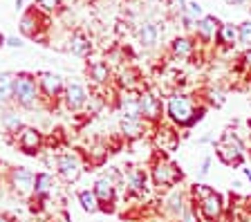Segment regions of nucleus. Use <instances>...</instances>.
<instances>
[{"instance_id":"c03bdc74","label":"nucleus","mask_w":251,"mask_h":222,"mask_svg":"<svg viewBox=\"0 0 251 222\" xmlns=\"http://www.w3.org/2000/svg\"><path fill=\"white\" fill-rule=\"evenodd\" d=\"M5 38H7V36H5V34H2V32H0V48L5 45Z\"/></svg>"},{"instance_id":"f257e3e1","label":"nucleus","mask_w":251,"mask_h":222,"mask_svg":"<svg viewBox=\"0 0 251 222\" xmlns=\"http://www.w3.org/2000/svg\"><path fill=\"white\" fill-rule=\"evenodd\" d=\"M206 112H209V106H204V103L198 106L193 97L186 92H173L164 106V117L175 128H193L195 123L202 122Z\"/></svg>"},{"instance_id":"4be33fe9","label":"nucleus","mask_w":251,"mask_h":222,"mask_svg":"<svg viewBox=\"0 0 251 222\" xmlns=\"http://www.w3.org/2000/svg\"><path fill=\"white\" fill-rule=\"evenodd\" d=\"M54 186H56L54 175L47 173V171H41V173H36V182H34V196H31V197L47 200V197L54 193Z\"/></svg>"},{"instance_id":"58836bf2","label":"nucleus","mask_w":251,"mask_h":222,"mask_svg":"<svg viewBox=\"0 0 251 222\" xmlns=\"http://www.w3.org/2000/svg\"><path fill=\"white\" fill-rule=\"evenodd\" d=\"M0 222H16V220L9 216V213H0Z\"/></svg>"},{"instance_id":"a878e982","label":"nucleus","mask_w":251,"mask_h":222,"mask_svg":"<svg viewBox=\"0 0 251 222\" xmlns=\"http://www.w3.org/2000/svg\"><path fill=\"white\" fill-rule=\"evenodd\" d=\"M171 54H173L175 58H182V61L191 58V56L195 54V43H193V38L177 36L175 41L171 43Z\"/></svg>"},{"instance_id":"412c9836","label":"nucleus","mask_w":251,"mask_h":222,"mask_svg":"<svg viewBox=\"0 0 251 222\" xmlns=\"http://www.w3.org/2000/svg\"><path fill=\"white\" fill-rule=\"evenodd\" d=\"M135 34H137V41H139V45H141V48H146V49L155 48L157 41H159V29H157V25L152 21L139 23V27H137Z\"/></svg>"},{"instance_id":"f3484780","label":"nucleus","mask_w":251,"mask_h":222,"mask_svg":"<svg viewBox=\"0 0 251 222\" xmlns=\"http://www.w3.org/2000/svg\"><path fill=\"white\" fill-rule=\"evenodd\" d=\"M188 204H191V196H186V193L179 189H171L168 197L164 200V209H166V213L173 218V220H177V218L186 211Z\"/></svg>"},{"instance_id":"0eeeda50","label":"nucleus","mask_w":251,"mask_h":222,"mask_svg":"<svg viewBox=\"0 0 251 222\" xmlns=\"http://www.w3.org/2000/svg\"><path fill=\"white\" fill-rule=\"evenodd\" d=\"M139 108H141V119L148 123L151 128L159 126L164 119V106H162V99L157 97V92L148 90H139Z\"/></svg>"},{"instance_id":"a18cd8bd","label":"nucleus","mask_w":251,"mask_h":222,"mask_svg":"<svg viewBox=\"0 0 251 222\" xmlns=\"http://www.w3.org/2000/svg\"><path fill=\"white\" fill-rule=\"evenodd\" d=\"M247 123H249V128H251V117H249V122H247Z\"/></svg>"},{"instance_id":"393cba45","label":"nucleus","mask_w":251,"mask_h":222,"mask_svg":"<svg viewBox=\"0 0 251 222\" xmlns=\"http://www.w3.org/2000/svg\"><path fill=\"white\" fill-rule=\"evenodd\" d=\"M218 45L222 48H233L235 43H240V34H238V25L233 23H222L218 29V36H215Z\"/></svg>"},{"instance_id":"aec40b11","label":"nucleus","mask_w":251,"mask_h":222,"mask_svg":"<svg viewBox=\"0 0 251 222\" xmlns=\"http://www.w3.org/2000/svg\"><path fill=\"white\" fill-rule=\"evenodd\" d=\"M88 79L92 85H105L112 79V70L105 61H90L88 63Z\"/></svg>"},{"instance_id":"c756f323","label":"nucleus","mask_w":251,"mask_h":222,"mask_svg":"<svg viewBox=\"0 0 251 222\" xmlns=\"http://www.w3.org/2000/svg\"><path fill=\"white\" fill-rule=\"evenodd\" d=\"M34 5H36L43 14L52 16V14H56V11L63 7V0H34Z\"/></svg>"},{"instance_id":"cd10ccee","label":"nucleus","mask_w":251,"mask_h":222,"mask_svg":"<svg viewBox=\"0 0 251 222\" xmlns=\"http://www.w3.org/2000/svg\"><path fill=\"white\" fill-rule=\"evenodd\" d=\"M78 204H81V209H83L85 213H99L101 211V202L97 200L92 189L78 191Z\"/></svg>"},{"instance_id":"6e6552de","label":"nucleus","mask_w":251,"mask_h":222,"mask_svg":"<svg viewBox=\"0 0 251 222\" xmlns=\"http://www.w3.org/2000/svg\"><path fill=\"white\" fill-rule=\"evenodd\" d=\"M85 171V162L81 157V153H61L56 157V173L61 175L63 182H68V184H74L78 182V177L83 175Z\"/></svg>"},{"instance_id":"a211bd4d","label":"nucleus","mask_w":251,"mask_h":222,"mask_svg":"<svg viewBox=\"0 0 251 222\" xmlns=\"http://www.w3.org/2000/svg\"><path fill=\"white\" fill-rule=\"evenodd\" d=\"M68 52L78 58H88L92 54V41H90L88 34L81 32V29H74L68 41Z\"/></svg>"},{"instance_id":"de8ad7c7","label":"nucleus","mask_w":251,"mask_h":222,"mask_svg":"<svg viewBox=\"0 0 251 222\" xmlns=\"http://www.w3.org/2000/svg\"><path fill=\"white\" fill-rule=\"evenodd\" d=\"M249 49H251V45H249Z\"/></svg>"},{"instance_id":"f8f14e48","label":"nucleus","mask_w":251,"mask_h":222,"mask_svg":"<svg viewBox=\"0 0 251 222\" xmlns=\"http://www.w3.org/2000/svg\"><path fill=\"white\" fill-rule=\"evenodd\" d=\"M88 101H90V92L85 90L83 83L78 81H68L65 83V92H63V103L68 108L70 112H81L88 108Z\"/></svg>"},{"instance_id":"5701e85b","label":"nucleus","mask_w":251,"mask_h":222,"mask_svg":"<svg viewBox=\"0 0 251 222\" xmlns=\"http://www.w3.org/2000/svg\"><path fill=\"white\" fill-rule=\"evenodd\" d=\"M126 182H128V189H130V193H135V196H144L146 193V173L141 169H137V166H128V171H126Z\"/></svg>"},{"instance_id":"79ce46f5","label":"nucleus","mask_w":251,"mask_h":222,"mask_svg":"<svg viewBox=\"0 0 251 222\" xmlns=\"http://www.w3.org/2000/svg\"><path fill=\"white\" fill-rule=\"evenodd\" d=\"M247 0H226V5H245Z\"/></svg>"},{"instance_id":"b1692460","label":"nucleus","mask_w":251,"mask_h":222,"mask_svg":"<svg viewBox=\"0 0 251 222\" xmlns=\"http://www.w3.org/2000/svg\"><path fill=\"white\" fill-rule=\"evenodd\" d=\"M14 72H0V108L14 106Z\"/></svg>"},{"instance_id":"2f4dec72","label":"nucleus","mask_w":251,"mask_h":222,"mask_svg":"<svg viewBox=\"0 0 251 222\" xmlns=\"http://www.w3.org/2000/svg\"><path fill=\"white\" fill-rule=\"evenodd\" d=\"M220 139H222V142H226V144H231V146H235V148H240V150H247L245 142H242V139L238 137L233 130H225L222 135H220Z\"/></svg>"},{"instance_id":"7c9ffc66","label":"nucleus","mask_w":251,"mask_h":222,"mask_svg":"<svg viewBox=\"0 0 251 222\" xmlns=\"http://www.w3.org/2000/svg\"><path fill=\"white\" fill-rule=\"evenodd\" d=\"M175 222H202V218H200V213H198V209H195V204L191 202V204L186 206V211H184Z\"/></svg>"},{"instance_id":"f704fd0d","label":"nucleus","mask_w":251,"mask_h":222,"mask_svg":"<svg viewBox=\"0 0 251 222\" xmlns=\"http://www.w3.org/2000/svg\"><path fill=\"white\" fill-rule=\"evenodd\" d=\"M209 97H211V106H215V108H220L225 103V92L222 90H211Z\"/></svg>"},{"instance_id":"39448f33","label":"nucleus","mask_w":251,"mask_h":222,"mask_svg":"<svg viewBox=\"0 0 251 222\" xmlns=\"http://www.w3.org/2000/svg\"><path fill=\"white\" fill-rule=\"evenodd\" d=\"M47 23H50V16L47 14H43L41 9H38L36 5L27 7L25 11H23L21 16V23H18V27H21V34L25 38H36V41H45V36H43V32H45Z\"/></svg>"},{"instance_id":"1a4fd4ad","label":"nucleus","mask_w":251,"mask_h":222,"mask_svg":"<svg viewBox=\"0 0 251 222\" xmlns=\"http://www.w3.org/2000/svg\"><path fill=\"white\" fill-rule=\"evenodd\" d=\"M179 142H182V137H179L177 128L173 126H166V123H159V126L152 128V146H155V150L159 155H171L175 153L179 148Z\"/></svg>"},{"instance_id":"e433bc0d","label":"nucleus","mask_w":251,"mask_h":222,"mask_svg":"<svg viewBox=\"0 0 251 222\" xmlns=\"http://www.w3.org/2000/svg\"><path fill=\"white\" fill-rule=\"evenodd\" d=\"M5 45H7V48H23V41H21V38H18V36H7L5 38Z\"/></svg>"},{"instance_id":"ddd939ff","label":"nucleus","mask_w":251,"mask_h":222,"mask_svg":"<svg viewBox=\"0 0 251 222\" xmlns=\"http://www.w3.org/2000/svg\"><path fill=\"white\" fill-rule=\"evenodd\" d=\"M117 112L119 117L126 119H141V108H139V90L135 88H121L117 95Z\"/></svg>"},{"instance_id":"37998d69","label":"nucleus","mask_w":251,"mask_h":222,"mask_svg":"<svg viewBox=\"0 0 251 222\" xmlns=\"http://www.w3.org/2000/svg\"><path fill=\"white\" fill-rule=\"evenodd\" d=\"M242 173H245V177L249 180V184H251V169H245V166H242Z\"/></svg>"},{"instance_id":"49530a36","label":"nucleus","mask_w":251,"mask_h":222,"mask_svg":"<svg viewBox=\"0 0 251 222\" xmlns=\"http://www.w3.org/2000/svg\"><path fill=\"white\" fill-rule=\"evenodd\" d=\"M249 153H251V144H249Z\"/></svg>"},{"instance_id":"4c0bfd02","label":"nucleus","mask_w":251,"mask_h":222,"mask_svg":"<svg viewBox=\"0 0 251 222\" xmlns=\"http://www.w3.org/2000/svg\"><path fill=\"white\" fill-rule=\"evenodd\" d=\"M27 2H31V0H16V11L25 9V5H27Z\"/></svg>"},{"instance_id":"7ed1b4c3","label":"nucleus","mask_w":251,"mask_h":222,"mask_svg":"<svg viewBox=\"0 0 251 222\" xmlns=\"http://www.w3.org/2000/svg\"><path fill=\"white\" fill-rule=\"evenodd\" d=\"M43 97L41 88H38L36 74L31 72H18L14 76V106L21 110H36L41 108Z\"/></svg>"},{"instance_id":"ea45409f","label":"nucleus","mask_w":251,"mask_h":222,"mask_svg":"<svg viewBox=\"0 0 251 222\" xmlns=\"http://www.w3.org/2000/svg\"><path fill=\"white\" fill-rule=\"evenodd\" d=\"M242 61H245V65H249V68H251V49L245 54V56H242Z\"/></svg>"},{"instance_id":"9b49d317","label":"nucleus","mask_w":251,"mask_h":222,"mask_svg":"<svg viewBox=\"0 0 251 222\" xmlns=\"http://www.w3.org/2000/svg\"><path fill=\"white\" fill-rule=\"evenodd\" d=\"M38 88H41V97L47 103H56L58 99H63V92H65V81H63L61 74L56 72H38Z\"/></svg>"},{"instance_id":"473e14b6","label":"nucleus","mask_w":251,"mask_h":222,"mask_svg":"<svg viewBox=\"0 0 251 222\" xmlns=\"http://www.w3.org/2000/svg\"><path fill=\"white\" fill-rule=\"evenodd\" d=\"M186 16L193 18L195 23L200 21V18H204V9L200 2H186Z\"/></svg>"},{"instance_id":"c85d7f7f","label":"nucleus","mask_w":251,"mask_h":222,"mask_svg":"<svg viewBox=\"0 0 251 222\" xmlns=\"http://www.w3.org/2000/svg\"><path fill=\"white\" fill-rule=\"evenodd\" d=\"M108 153H110V148L108 144H94L92 148H90V155H88V162L92 166H101L108 159Z\"/></svg>"},{"instance_id":"f03ea898","label":"nucleus","mask_w":251,"mask_h":222,"mask_svg":"<svg viewBox=\"0 0 251 222\" xmlns=\"http://www.w3.org/2000/svg\"><path fill=\"white\" fill-rule=\"evenodd\" d=\"M188 196H191V202L195 204V209H198L202 220H206V222L222 220L226 204L213 186L204 184V182H195V184L191 186V191H188Z\"/></svg>"},{"instance_id":"dca6fc26","label":"nucleus","mask_w":251,"mask_h":222,"mask_svg":"<svg viewBox=\"0 0 251 222\" xmlns=\"http://www.w3.org/2000/svg\"><path fill=\"white\" fill-rule=\"evenodd\" d=\"M148 130H151V126L144 119H126V117H119V132L126 142H137Z\"/></svg>"},{"instance_id":"bb28decb","label":"nucleus","mask_w":251,"mask_h":222,"mask_svg":"<svg viewBox=\"0 0 251 222\" xmlns=\"http://www.w3.org/2000/svg\"><path fill=\"white\" fill-rule=\"evenodd\" d=\"M0 126H2V130H5L7 135L16 137V135L21 132V128L25 126V123H23V117L18 115L16 110H5L2 115H0Z\"/></svg>"},{"instance_id":"2eb2a0df","label":"nucleus","mask_w":251,"mask_h":222,"mask_svg":"<svg viewBox=\"0 0 251 222\" xmlns=\"http://www.w3.org/2000/svg\"><path fill=\"white\" fill-rule=\"evenodd\" d=\"M215 155H218V159L222 162V164L233 166V169L245 166V159H247V150H240V148L231 146V144L222 142V139L215 142Z\"/></svg>"},{"instance_id":"09e8293b","label":"nucleus","mask_w":251,"mask_h":222,"mask_svg":"<svg viewBox=\"0 0 251 222\" xmlns=\"http://www.w3.org/2000/svg\"><path fill=\"white\" fill-rule=\"evenodd\" d=\"M249 11H251V7H249Z\"/></svg>"},{"instance_id":"a19ab883","label":"nucleus","mask_w":251,"mask_h":222,"mask_svg":"<svg viewBox=\"0 0 251 222\" xmlns=\"http://www.w3.org/2000/svg\"><path fill=\"white\" fill-rule=\"evenodd\" d=\"M209 142H213V135H204V137L200 139V144H209Z\"/></svg>"},{"instance_id":"423d86ee","label":"nucleus","mask_w":251,"mask_h":222,"mask_svg":"<svg viewBox=\"0 0 251 222\" xmlns=\"http://www.w3.org/2000/svg\"><path fill=\"white\" fill-rule=\"evenodd\" d=\"M14 142L16 148L23 155H29V157H36V155H41L45 150V135L34 126H23L21 132L14 137Z\"/></svg>"},{"instance_id":"20e7f679","label":"nucleus","mask_w":251,"mask_h":222,"mask_svg":"<svg viewBox=\"0 0 251 222\" xmlns=\"http://www.w3.org/2000/svg\"><path fill=\"white\" fill-rule=\"evenodd\" d=\"M151 182L159 191H171L184 182V171L173 159H168L166 155L155 153V157L151 162Z\"/></svg>"},{"instance_id":"72a5a7b5","label":"nucleus","mask_w":251,"mask_h":222,"mask_svg":"<svg viewBox=\"0 0 251 222\" xmlns=\"http://www.w3.org/2000/svg\"><path fill=\"white\" fill-rule=\"evenodd\" d=\"M238 34H240V43H242V45H247V48H249V45H251V21L238 25Z\"/></svg>"},{"instance_id":"9d476101","label":"nucleus","mask_w":251,"mask_h":222,"mask_svg":"<svg viewBox=\"0 0 251 222\" xmlns=\"http://www.w3.org/2000/svg\"><path fill=\"white\" fill-rule=\"evenodd\" d=\"M7 182H9L11 191L21 197H31L34 196V182H36V173L25 166H14L7 175Z\"/></svg>"},{"instance_id":"4468645a","label":"nucleus","mask_w":251,"mask_h":222,"mask_svg":"<svg viewBox=\"0 0 251 222\" xmlns=\"http://www.w3.org/2000/svg\"><path fill=\"white\" fill-rule=\"evenodd\" d=\"M92 191H94V196H97V200L101 202V211H105V213L115 211V202H117V184H115V180H110L108 175L97 177Z\"/></svg>"},{"instance_id":"6ab92c4d","label":"nucleus","mask_w":251,"mask_h":222,"mask_svg":"<svg viewBox=\"0 0 251 222\" xmlns=\"http://www.w3.org/2000/svg\"><path fill=\"white\" fill-rule=\"evenodd\" d=\"M220 25H222V23H220L215 16H204V18H200V21L195 23L193 29H195V34H198L200 41L211 43V41H215V36H218Z\"/></svg>"},{"instance_id":"c9c22d12","label":"nucleus","mask_w":251,"mask_h":222,"mask_svg":"<svg viewBox=\"0 0 251 222\" xmlns=\"http://www.w3.org/2000/svg\"><path fill=\"white\" fill-rule=\"evenodd\" d=\"M209 169H211V155H206L202 166H200V171H198V177H206V175H209Z\"/></svg>"}]
</instances>
